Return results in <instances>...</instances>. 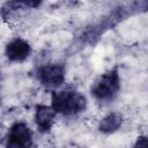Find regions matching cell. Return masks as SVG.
<instances>
[{
    "instance_id": "cell-2",
    "label": "cell",
    "mask_w": 148,
    "mask_h": 148,
    "mask_svg": "<svg viewBox=\"0 0 148 148\" xmlns=\"http://www.w3.org/2000/svg\"><path fill=\"white\" fill-rule=\"evenodd\" d=\"M120 90V75L118 67H113L99 75L92 83L90 92L99 102H110Z\"/></svg>"
},
{
    "instance_id": "cell-7",
    "label": "cell",
    "mask_w": 148,
    "mask_h": 148,
    "mask_svg": "<svg viewBox=\"0 0 148 148\" xmlns=\"http://www.w3.org/2000/svg\"><path fill=\"white\" fill-rule=\"evenodd\" d=\"M42 5V1L36 0H27V1H7L1 6V16L3 20H9L21 12L27 9L38 8Z\"/></svg>"
},
{
    "instance_id": "cell-6",
    "label": "cell",
    "mask_w": 148,
    "mask_h": 148,
    "mask_svg": "<svg viewBox=\"0 0 148 148\" xmlns=\"http://www.w3.org/2000/svg\"><path fill=\"white\" fill-rule=\"evenodd\" d=\"M56 114L57 112L51 105L37 104L35 106L34 120L40 133H49L52 130L53 124L56 121Z\"/></svg>"
},
{
    "instance_id": "cell-5",
    "label": "cell",
    "mask_w": 148,
    "mask_h": 148,
    "mask_svg": "<svg viewBox=\"0 0 148 148\" xmlns=\"http://www.w3.org/2000/svg\"><path fill=\"white\" fill-rule=\"evenodd\" d=\"M32 52L31 45L23 38L16 37L12 39L5 49L6 58L12 62H22L30 57Z\"/></svg>"
},
{
    "instance_id": "cell-8",
    "label": "cell",
    "mask_w": 148,
    "mask_h": 148,
    "mask_svg": "<svg viewBox=\"0 0 148 148\" xmlns=\"http://www.w3.org/2000/svg\"><path fill=\"white\" fill-rule=\"evenodd\" d=\"M123 121H124V117L120 112H110L109 114H106L104 118L101 119L98 124V130L104 134H112L121 127Z\"/></svg>"
},
{
    "instance_id": "cell-1",
    "label": "cell",
    "mask_w": 148,
    "mask_h": 148,
    "mask_svg": "<svg viewBox=\"0 0 148 148\" xmlns=\"http://www.w3.org/2000/svg\"><path fill=\"white\" fill-rule=\"evenodd\" d=\"M51 106L65 117H74L82 113L87 108V98L74 88L53 90L51 94Z\"/></svg>"
},
{
    "instance_id": "cell-4",
    "label": "cell",
    "mask_w": 148,
    "mask_h": 148,
    "mask_svg": "<svg viewBox=\"0 0 148 148\" xmlns=\"http://www.w3.org/2000/svg\"><path fill=\"white\" fill-rule=\"evenodd\" d=\"M66 77V68L60 62H49L36 69V79L45 88L57 89L62 86Z\"/></svg>"
},
{
    "instance_id": "cell-3",
    "label": "cell",
    "mask_w": 148,
    "mask_h": 148,
    "mask_svg": "<svg viewBox=\"0 0 148 148\" xmlns=\"http://www.w3.org/2000/svg\"><path fill=\"white\" fill-rule=\"evenodd\" d=\"M6 148H34V133L23 120H17L10 125L5 136Z\"/></svg>"
},
{
    "instance_id": "cell-9",
    "label": "cell",
    "mask_w": 148,
    "mask_h": 148,
    "mask_svg": "<svg viewBox=\"0 0 148 148\" xmlns=\"http://www.w3.org/2000/svg\"><path fill=\"white\" fill-rule=\"evenodd\" d=\"M133 148H148V136L146 135H140L136 138Z\"/></svg>"
}]
</instances>
